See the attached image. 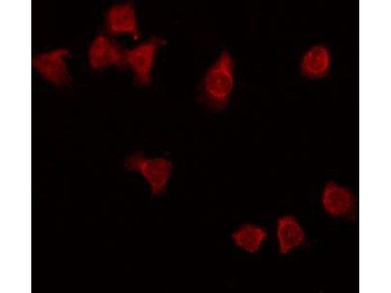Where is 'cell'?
Instances as JSON below:
<instances>
[{
	"label": "cell",
	"mask_w": 391,
	"mask_h": 293,
	"mask_svg": "<svg viewBox=\"0 0 391 293\" xmlns=\"http://www.w3.org/2000/svg\"><path fill=\"white\" fill-rule=\"evenodd\" d=\"M277 236L279 252L285 255L304 242L305 234L303 227L294 217L284 215L277 221Z\"/></svg>",
	"instance_id": "cell-8"
},
{
	"label": "cell",
	"mask_w": 391,
	"mask_h": 293,
	"mask_svg": "<svg viewBox=\"0 0 391 293\" xmlns=\"http://www.w3.org/2000/svg\"><path fill=\"white\" fill-rule=\"evenodd\" d=\"M331 64V57L328 48L322 44L310 47L301 59L300 68L302 73L310 78H320L328 72Z\"/></svg>",
	"instance_id": "cell-9"
},
{
	"label": "cell",
	"mask_w": 391,
	"mask_h": 293,
	"mask_svg": "<svg viewBox=\"0 0 391 293\" xmlns=\"http://www.w3.org/2000/svg\"><path fill=\"white\" fill-rule=\"evenodd\" d=\"M125 52L113 40L105 35L97 36L88 51L90 67L99 70L110 66H120L125 61Z\"/></svg>",
	"instance_id": "cell-5"
},
{
	"label": "cell",
	"mask_w": 391,
	"mask_h": 293,
	"mask_svg": "<svg viewBox=\"0 0 391 293\" xmlns=\"http://www.w3.org/2000/svg\"><path fill=\"white\" fill-rule=\"evenodd\" d=\"M107 32L112 35H126L136 40L139 30L136 10L130 2H123L111 6L105 16Z\"/></svg>",
	"instance_id": "cell-6"
},
{
	"label": "cell",
	"mask_w": 391,
	"mask_h": 293,
	"mask_svg": "<svg viewBox=\"0 0 391 293\" xmlns=\"http://www.w3.org/2000/svg\"><path fill=\"white\" fill-rule=\"evenodd\" d=\"M125 168L141 175L150 186L153 195L164 193L172 172V163L161 158H151L141 152H135L124 160Z\"/></svg>",
	"instance_id": "cell-2"
},
{
	"label": "cell",
	"mask_w": 391,
	"mask_h": 293,
	"mask_svg": "<svg viewBox=\"0 0 391 293\" xmlns=\"http://www.w3.org/2000/svg\"><path fill=\"white\" fill-rule=\"evenodd\" d=\"M69 52L64 48L55 49L36 55L32 65L44 79L52 84L60 85L69 80L67 61Z\"/></svg>",
	"instance_id": "cell-4"
},
{
	"label": "cell",
	"mask_w": 391,
	"mask_h": 293,
	"mask_svg": "<svg viewBox=\"0 0 391 293\" xmlns=\"http://www.w3.org/2000/svg\"><path fill=\"white\" fill-rule=\"evenodd\" d=\"M268 236L263 227L253 224L240 226L232 233V239L237 247L251 253L257 252Z\"/></svg>",
	"instance_id": "cell-10"
},
{
	"label": "cell",
	"mask_w": 391,
	"mask_h": 293,
	"mask_svg": "<svg viewBox=\"0 0 391 293\" xmlns=\"http://www.w3.org/2000/svg\"><path fill=\"white\" fill-rule=\"evenodd\" d=\"M322 201L326 211L335 216L348 214L355 205V198L351 191L334 182L328 183L325 186Z\"/></svg>",
	"instance_id": "cell-7"
},
{
	"label": "cell",
	"mask_w": 391,
	"mask_h": 293,
	"mask_svg": "<svg viewBox=\"0 0 391 293\" xmlns=\"http://www.w3.org/2000/svg\"><path fill=\"white\" fill-rule=\"evenodd\" d=\"M162 41L154 37L125 52V61L136 80L142 85L149 84L157 52Z\"/></svg>",
	"instance_id": "cell-3"
},
{
	"label": "cell",
	"mask_w": 391,
	"mask_h": 293,
	"mask_svg": "<svg viewBox=\"0 0 391 293\" xmlns=\"http://www.w3.org/2000/svg\"><path fill=\"white\" fill-rule=\"evenodd\" d=\"M235 63L227 50H223L206 70L200 84V96L213 111L227 105L235 85Z\"/></svg>",
	"instance_id": "cell-1"
}]
</instances>
